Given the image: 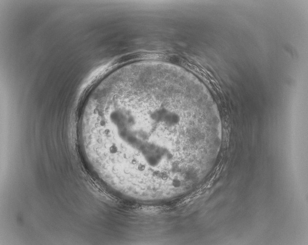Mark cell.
Segmentation results:
<instances>
[{"label": "cell", "mask_w": 308, "mask_h": 245, "mask_svg": "<svg viewBox=\"0 0 308 245\" xmlns=\"http://www.w3.org/2000/svg\"><path fill=\"white\" fill-rule=\"evenodd\" d=\"M77 126L96 172L121 195L175 191L205 169L221 129L217 110L195 81L161 68L106 77Z\"/></svg>", "instance_id": "1"}]
</instances>
